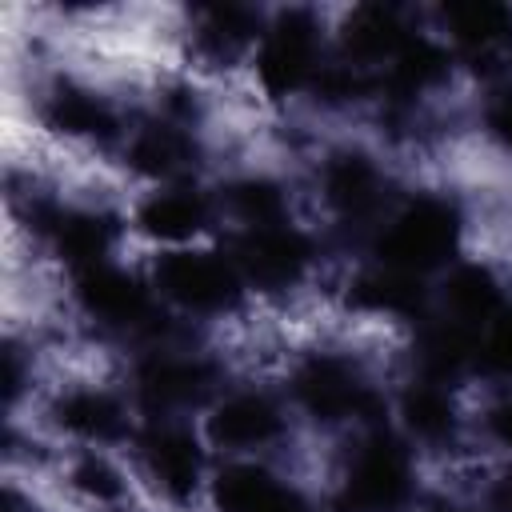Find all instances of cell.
<instances>
[{
	"label": "cell",
	"instance_id": "cell-6",
	"mask_svg": "<svg viewBox=\"0 0 512 512\" xmlns=\"http://www.w3.org/2000/svg\"><path fill=\"white\" fill-rule=\"evenodd\" d=\"M296 396L316 420H348V416H360L372 404L368 384L360 380V372L348 368L344 360H332V356H316L300 368Z\"/></svg>",
	"mask_w": 512,
	"mask_h": 512
},
{
	"label": "cell",
	"instance_id": "cell-3",
	"mask_svg": "<svg viewBox=\"0 0 512 512\" xmlns=\"http://www.w3.org/2000/svg\"><path fill=\"white\" fill-rule=\"evenodd\" d=\"M156 284L164 296L192 312H216L228 308L240 296V276L236 264L212 252H172L156 268Z\"/></svg>",
	"mask_w": 512,
	"mask_h": 512
},
{
	"label": "cell",
	"instance_id": "cell-28",
	"mask_svg": "<svg viewBox=\"0 0 512 512\" xmlns=\"http://www.w3.org/2000/svg\"><path fill=\"white\" fill-rule=\"evenodd\" d=\"M72 480H76L84 492H92V496H116V492H120L116 472H112V468H108L100 456L80 460V464H76V472H72Z\"/></svg>",
	"mask_w": 512,
	"mask_h": 512
},
{
	"label": "cell",
	"instance_id": "cell-12",
	"mask_svg": "<svg viewBox=\"0 0 512 512\" xmlns=\"http://www.w3.org/2000/svg\"><path fill=\"white\" fill-rule=\"evenodd\" d=\"M208 432H212L216 444L252 448V444H264V440H272L280 432V412L264 396H232V400H224L216 408Z\"/></svg>",
	"mask_w": 512,
	"mask_h": 512
},
{
	"label": "cell",
	"instance_id": "cell-13",
	"mask_svg": "<svg viewBox=\"0 0 512 512\" xmlns=\"http://www.w3.org/2000/svg\"><path fill=\"white\" fill-rule=\"evenodd\" d=\"M44 228L52 232L56 252L68 264H76V272L104 264V256L112 248V220L108 216H96V212H60Z\"/></svg>",
	"mask_w": 512,
	"mask_h": 512
},
{
	"label": "cell",
	"instance_id": "cell-18",
	"mask_svg": "<svg viewBox=\"0 0 512 512\" xmlns=\"http://www.w3.org/2000/svg\"><path fill=\"white\" fill-rule=\"evenodd\" d=\"M416 352H420V368L428 380H448L472 356V328H464L456 320H436L420 332Z\"/></svg>",
	"mask_w": 512,
	"mask_h": 512
},
{
	"label": "cell",
	"instance_id": "cell-27",
	"mask_svg": "<svg viewBox=\"0 0 512 512\" xmlns=\"http://www.w3.org/2000/svg\"><path fill=\"white\" fill-rule=\"evenodd\" d=\"M480 352H484V364H488L492 372L512 376V312H500V316L492 320L488 340H484Z\"/></svg>",
	"mask_w": 512,
	"mask_h": 512
},
{
	"label": "cell",
	"instance_id": "cell-8",
	"mask_svg": "<svg viewBox=\"0 0 512 512\" xmlns=\"http://www.w3.org/2000/svg\"><path fill=\"white\" fill-rule=\"evenodd\" d=\"M140 456H144L152 480H156L168 496H176V500L192 496V488H196V480H200V448H196V440H192L184 428L156 424V428L140 440Z\"/></svg>",
	"mask_w": 512,
	"mask_h": 512
},
{
	"label": "cell",
	"instance_id": "cell-2",
	"mask_svg": "<svg viewBox=\"0 0 512 512\" xmlns=\"http://www.w3.org/2000/svg\"><path fill=\"white\" fill-rule=\"evenodd\" d=\"M412 492V464H408V452L388 440V436H376L368 440L348 476H344V488H340V508L344 512H396Z\"/></svg>",
	"mask_w": 512,
	"mask_h": 512
},
{
	"label": "cell",
	"instance_id": "cell-25",
	"mask_svg": "<svg viewBox=\"0 0 512 512\" xmlns=\"http://www.w3.org/2000/svg\"><path fill=\"white\" fill-rule=\"evenodd\" d=\"M404 420L416 436L424 440H444L456 424V412H452V400L448 392L436 384V380H424V384H412L404 392Z\"/></svg>",
	"mask_w": 512,
	"mask_h": 512
},
{
	"label": "cell",
	"instance_id": "cell-10",
	"mask_svg": "<svg viewBox=\"0 0 512 512\" xmlns=\"http://www.w3.org/2000/svg\"><path fill=\"white\" fill-rule=\"evenodd\" d=\"M216 504L224 512H304V500L288 484H280L264 468H248V464L220 472Z\"/></svg>",
	"mask_w": 512,
	"mask_h": 512
},
{
	"label": "cell",
	"instance_id": "cell-24",
	"mask_svg": "<svg viewBox=\"0 0 512 512\" xmlns=\"http://www.w3.org/2000/svg\"><path fill=\"white\" fill-rule=\"evenodd\" d=\"M444 72H448L444 52H440L436 44H428V40L408 36L404 48H400V52L392 56V64H388V84H392L396 92H404V96H416V92H424L428 84H436Z\"/></svg>",
	"mask_w": 512,
	"mask_h": 512
},
{
	"label": "cell",
	"instance_id": "cell-22",
	"mask_svg": "<svg viewBox=\"0 0 512 512\" xmlns=\"http://www.w3.org/2000/svg\"><path fill=\"white\" fill-rule=\"evenodd\" d=\"M256 32V16L248 8H236V4H216V8H204L200 12V48L212 56V60H232Z\"/></svg>",
	"mask_w": 512,
	"mask_h": 512
},
{
	"label": "cell",
	"instance_id": "cell-7",
	"mask_svg": "<svg viewBox=\"0 0 512 512\" xmlns=\"http://www.w3.org/2000/svg\"><path fill=\"white\" fill-rule=\"evenodd\" d=\"M76 292H80V304L108 324H140L152 316V304H148V292L140 288V280L128 272H116L108 264L84 268L76 276Z\"/></svg>",
	"mask_w": 512,
	"mask_h": 512
},
{
	"label": "cell",
	"instance_id": "cell-19",
	"mask_svg": "<svg viewBox=\"0 0 512 512\" xmlns=\"http://www.w3.org/2000/svg\"><path fill=\"white\" fill-rule=\"evenodd\" d=\"M56 416L84 440H116L124 432V412L104 392H72L56 404Z\"/></svg>",
	"mask_w": 512,
	"mask_h": 512
},
{
	"label": "cell",
	"instance_id": "cell-5",
	"mask_svg": "<svg viewBox=\"0 0 512 512\" xmlns=\"http://www.w3.org/2000/svg\"><path fill=\"white\" fill-rule=\"evenodd\" d=\"M312 248L308 240L280 224H264V228H248V236H240L236 244V264L248 280H256L260 288H284L292 280H300V272L308 268Z\"/></svg>",
	"mask_w": 512,
	"mask_h": 512
},
{
	"label": "cell",
	"instance_id": "cell-16",
	"mask_svg": "<svg viewBox=\"0 0 512 512\" xmlns=\"http://www.w3.org/2000/svg\"><path fill=\"white\" fill-rule=\"evenodd\" d=\"M328 200L344 212V216H368L376 204H380V172L364 160V156H336L328 164Z\"/></svg>",
	"mask_w": 512,
	"mask_h": 512
},
{
	"label": "cell",
	"instance_id": "cell-1",
	"mask_svg": "<svg viewBox=\"0 0 512 512\" xmlns=\"http://www.w3.org/2000/svg\"><path fill=\"white\" fill-rule=\"evenodd\" d=\"M456 240H460L456 208L448 200L424 196V200H412L400 216H392V224L384 228L376 248H380L384 268L416 276V272L440 268L456 252Z\"/></svg>",
	"mask_w": 512,
	"mask_h": 512
},
{
	"label": "cell",
	"instance_id": "cell-4",
	"mask_svg": "<svg viewBox=\"0 0 512 512\" xmlns=\"http://www.w3.org/2000/svg\"><path fill=\"white\" fill-rule=\"evenodd\" d=\"M316 72V20L308 12H284L264 36L260 80L272 96L300 88Z\"/></svg>",
	"mask_w": 512,
	"mask_h": 512
},
{
	"label": "cell",
	"instance_id": "cell-29",
	"mask_svg": "<svg viewBox=\"0 0 512 512\" xmlns=\"http://www.w3.org/2000/svg\"><path fill=\"white\" fill-rule=\"evenodd\" d=\"M488 128H492V136H496L500 144L512 148V96H504V100L492 104V112H488Z\"/></svg>",
	"mask_w": 512,
	"mask_h": 512
},
{
	"label": "cell",
	"instance_id": "cell-30",
	"mask_svg": "<svg viewBox=\"0 0 512 512\" xmlns=\"http://www.w3.org/2000/svg\"><path fill=\"white\" fill-rule=\"evenodd\" d=\"M492 432H496L500 444L512 448V404H500V408L492 412Z\"/></svg>",
	"mask_w": 512,
	"mask_h": 512
},
{
	"label": "cell",
	"instance_id": "cell-26",
	"mask_svg": "<svg viewBox=\"0 0 512 512\" xmlns=\"http://www.w3.org/2000/svg\"><path fill=\"white\" fill-rule=\"evenodd\" d=\"M232 208L252 228H264V224H280L284 220V196L268 180H244V184H236L232 188Z\"/></svg>",
	"mask_w": 512,
	"mask_h": 512
},
{
	"label": "cell",
	"instance_id": "cell-11",
	"mask_svg": "<svg viewBox=\"0 0 512 512\" xmlns=\"http://www.w3.org/2000/svg\"><path fill=\"white\" fill-rule=\"evenodd\" d=\"M208 368L200 360H180V356H156L140 372V396L156 412L188 408L208 392Z\"/></svg>",
	"mask_w": 512,
	"mask_h": 512
},
{
	"label": "cell",
	"instance_id": "cell-14",
	"mask_svg": "<svg viewBox=\"0 0 512 512\" xmlns=\"http://www.w3.org/2000/svg\"><path fill=\"white\" fill-rule=\"evenodd\" d=\"M140 228L156 240H188L204 228L208 220V204L200 192H188V188H168V192H156L140 204Z\"/></svg>",
	"mask_w": 512,
	"mask_h": 512
},
{
	"label": "cell",
	"instance_id": "cell-15",
	"mask_svg": "<svg viewBox=\"0 0 512 512\" xmlns=\"http://www.w3.org/2000/svg\"><path fill=\"white\" fill-rule=\"evenodd\" d=\"M444 304L452 312L456 324L472 328V324H484V320H496L500 316V284L488 268L480 264H464L448 276L444 284Z\"/></svg>",
	"mask_w": 512,
	"mask_h": 512
},
{
	"label": "cell",
	"instance_id": "cell-17",
	"mask_svg": "<svg viewBox=\"0 0 512 512\" xmlns=\"http://www.w3.org/2000/svg\"><path fill=\"white\" fill-rule=\"evenodd\" d=\"M444 20L452 36L472 52H488L512 32V12L492 0H456L444 8Z\"/></svg>",
	"mask_w": 512,
	"mask_h": 512
},
{
	"label": "cell",
	"instance_id": "cell-21",
	"mask_svg": "<svg viewBox=\"0 0 512 512\" xmlns=\"http://www.w3.org/2000/svg\"><path fill=\"white\" fill-rule=\"evenodd\" d=\"M352 300L360 308H372V312H396V316H412L424 300V288L412 272H396V268H380V272H368L356 280L352 288Z\"/></svg>",
	"mask_w": 512,
	"mask_h": 512
},
{
	"label": "cell",
	"instance_id": "cell-9",
	"mask_svg": "<svg viewBox=\"0 0 512 512\" xmlns=\"http://www.w3.org/2000/svg\"><path fill=\"white\" fill-rule=\"evenodd\" d=\"M404 40H408V32H404L400 16L384 4H364L344 24V56L352 68L392 64V56L404 48Z\"/></svg>",
	"mask_w": 512,
	"mask_h": 512
},
{
	"label": "cell",
	"instance_id": "cell-23",
	"mask_svg": "<svg viewBox=\"0 0 512 512\" xmlns=\"http://www.w3.org/2000/svg\"><path fill=\"white\" fill-rule=\"evenodd\" d=\"M192 160V144L180 128L168 124H148L136 140H132V164L148 176H172Z\"/></svg>",
	"mask_w": 512,
	"mask_h": 512
},
{
	"label": "cell",
	"instance_id": "cell-20",
	"mask_svg": "<svg viewBox=\"0 0 512 512\" xmlns=\"http://www.w3.org/2000/svg\"><path fill=\"white\" fill-rule=\"evenodd\" d=\"M48 120H52V128H60L68 136H112L116 132L112 108L100 96L80 92V88H60L48 100Z\"/></svg>",
	"mask_w": 512,
	"mask_h": 512
}]
</instances>
